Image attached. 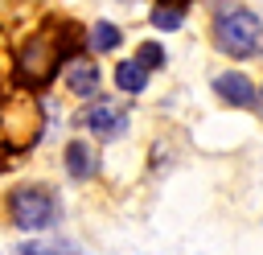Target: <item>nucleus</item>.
<instances>
[{"label": "nucleus", "mask_w": 263, "mask_h": 255, "mask_svg": "<svg viewBox=\"0 0 263 255\" xmlns=\"http://www.w3.org/2000/svg\"><path fill=\"white\" fill-rule=\"evenodd\" d=\"M74 25H58V21H45L37 33H29L21 45H16V78L21 86L29 90H41L53 82V74L62 70V62H70V49H74Z\"/></svg>", "instance_id": "1"}, {"label": "nucleus", "mask_w": 263, "mask_h": 255, "mask_svg": "<svg viewBox=\"0 0 263 255\" xmlns=\"http://www.w3.org/2000/svg\"><path fill=\"white\" fill-rule=\"evenodd\" d=\"M214 45L230 58L263 53V21L251 8H222L214 16Z\"/></svg>", "instance_id": "2"}, {"label": "nucleus", "mask_w": 263, "mask_h": 255, "mask_svg": "<svg viewBox=\"0 0 263 255\" xmlns=\"http://www.w3.org/2000/svg\"><path fill=\"white\" fill-rule=\"evenodd\" d=\"M8 214L21 230H45L58 222V197L45 185H16L8 193Z\"/></svg>", "instance_id": "3"}, {"label": "nucleus", "mask_w": 263, "mask_h": 255, "mask_svg": "<svg viewBox=\"0 0 263 255\" xmlns=\"http://www.w3.org/2000/svg\"><path fill=\"white\" fill-rule=\"evenodd\" d=\"M82 123H86L99 140H119V136L127 132V111H123L119 103H95V107H86Z\"/></svg>", "instance_id": "4"}, {"label": "nucleus", "mask_w": 263, "mask_h": 255, "mask_svg": "<svg viewBox=\"0 0 263 255\" xmlns=\"http://www.w3.org/2000/svg\"><path fill=\"white\" fill-rule=\"evenodd\" d=\"M99 82H103V70H99V62H90V58H70L66 62V86L74 90V95H95L99 90Z\"/></svg>", "instance_id": "5"}, {"label": "nucleus", "mask_w": 263, "mask_h": 255, "mask_svg": "<svg viewBox=\"0 0 263 255\" xmlns=\"http://www.w3.org/2000/svg\"><path fill=\"white\" fill-rule=\"evenodd\" d=\"M214 90L230 103V107H251L255 99H259V90H255V82L247 78V74H238V70H230V74H218L214 78Z\"/></svg>", "instance_id": "6"}, {"label": "nucleus", "mask_w": 263, "mask_h": 255, "mask_svg": "<svg viewBox=\"0 0 263 255\" xmlns=\"http://www.w3.org/2000/svg\"><path fill=\"white\" fill-rule=\"evenodd\" d=\"M66 173H70L74 181H86V177L95 173V152H90L86 140H70V144H66Z\"/></svg>", "instance_id": "7"}, {"label": "nucleus", "mask_w": 263, "mask_h": 255, "mask_svg": "<svg viewBox=\"0 0 263 255\" xmlns=\"http://www.w3.org/2000/svg\"><path fill=\"white\" fill-rule=\"evenodd\" d=\"M115 82H119V90H132V95H140L144 86H148V70L132 58V62H119L115 66Z\"/></svg>", "instance_id": "8"}, {"label": "nucleus", "mask_w": 263, "mask_h": 255, "mask_svg": "<svg viewBox=\"0 0 263 255\" xmlns=\"http://www.w3.org/2000/svg\"><path fill=\"white\" fill-rule=\"evenodd\" d=\"M185 4H189V0H156L152 25H156V29H177V25L185 21Z\"/></svg>", "instance_id": "9"}, {"label": "nucleus", "mask_w": 263, "mask_h": 255, "mask_svg": "<svg viewBox=\"0 0 263 255\" xmlns=\"http://www.w3.org/2000/svg\"><path fill=\"white\" fill-rule=\"evenodd\" d=\"M90 45H95L99 53H111V49L119 45V29H115V25H107V21H99V25L90 29Z\"/></svg>", "instance_id": "10"}, {"label": "nucleus", "mask_w": 263, "mask_h": 255, "mask_svg": "<svg viewBox=\"0 0 263 255\" xmlns=\"http://www.w3.org/2000/svg\"><path fill=\"white\" fill-rule=\"evenodd\" d=\"M136 62H140L144 70H160V66H164V49H160L156 41H144L140 53H136Z\"/></svg>", "instance_id": "11"}, {"label": "nucleus", "mask_w": 263, "mask_h": 255, "mask_svg": "<svg viewBox=\"0 0 263 255\" xmlns=\"http://www.w3.org/2000/svg\"><path fill=\"white\" fill-rule=\"evenodd\" d=\"M16 255H70L66 243H25Z\"/></svg>", "instance_id": "12"}, {"label": "nucleus", "mask_w": 263, "mask_h": 255, "mask_svg": "<svg viewBox=\"0 0 263 255\" xmlns=\"http://www.w3.org/2000/svg\"><path fill=\"white\" fill-rule=\"evenodd\" d=\"M4 165H8V140L0 136V169H4Z\"/></svg>", "instance_id": "13"}]
</instances>
